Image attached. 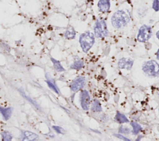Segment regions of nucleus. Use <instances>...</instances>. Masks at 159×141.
<instances>
[{
    "label": "nucleus",
    "mask_w": 159,
    "mask_h": 141,
    "mask_svg": "<svg viewBox=\"0 0 159 141\" xmlns=\"http://www.w3.org/2000/svg\"><path fill=\"white\" fill-rule=\"evenodd\" d=\"M130 21V17L128 12L123 9L117 10L112 15L111 22L116 29H122L125 27Z\"/></svg>",
    "instance_id": "1"
},
{
    "label": "nucleus",
    "mask_w": 159,
    "mask_h": 141,
    "mask_svg": "<svg viewBox=\"0 0 159 141\" xmlns=\"http://www.w3.org/2000/svg\"><path fill=\"white\" fill-rule=\"evenodd\" d=\"M79 42L83 52L87 53L95 42L94 34L90 31H86L80 35Z\"/></svg>",
    "instance_id": "2"
},
{
    "label": "nucleus",
    "mask_w": 159,
    "mask_h": 141,
    "mask_svg": "<svg viewBox=\"0 0 159 141\" xmlns=\"http://www.w3.org/2000/svg\"><path fill=\"white\" fill-rule=\"evenodd\" d=\"M144 74L149 77H157L159 76V63L155 60L145 61L142 66Z\"/></svg>",
    "instance_id": "3"
},
{
    "label": "nucleus",
    "mask_w": 159,
    "mask_h": 141,
    "mask_svg": "<svg viewBox=\"0 0 159 141\" xmlns=\"http://www.w3.org/2000/svg\"><path fill=\"white\" fill-rule=\"evenodd\" d=\"M94 34L95 37L104 39L109 35V31L106 21L103 19H98L94 25Z\"/></svg>",
    "instance_id": "4"
},
{
    "label": "nucleus",
    "mask_w": 159,
    "mask_h": 141,
    "mask_svg": "<svg viewBox=\"0 0 159 141\" xmlns=\"http://www.w3.org/2000/svg\"><path fill=\"white\" fill-rule=\"evenodd\" d=\"M152 35V29L151 26L143 24L141 25L138 30L137 35V39L139 42H147Z\"/></svg>",
    "instance_id": "5"
},
{
    "label": "nucleus",
    "mask_w": 159,
    "mask_h": 141,
    "mask_svg": "<svg viewBox=\"0 0 159 141\" xmlns=\"http://www.w3.org/2000/svg\"><path fill=\"white\" fill-rule=\"evenodd\" d=\"M80 101L81 108L84 111L89 110L91 103V98L87 90H81L80 94Z\"/></svg>",
    "instance_id": "6"
},
{
    "label": "nucleus",
    "mask_w": 159,
    "mask_h": 141,
    "mask_svg": "<svg viewBox=\"0 0 159 141\" xmlns=\"http://www.w3.org/2000/svg\"><path fill=\"white\" fill-rule=\"evenodd\" d=\"M86 84V80L83 76H78L74 79L70 84L71 90L73 92L78 91L82 89Z\"/></svg>",
    "instance_id": "7"
},
{
    "label": "nucleus",
    "mask_w": 159,
    "mask_h": 141,
    "mask_svg": "<svg viewBox=\"0 0 159 141\" xmlns=\"http://www.w3.org/2000/svg\"><path fill=\"white\" fill-rule=\"evenodd\" d=\"M134 65V60L130 58H121L118 60L117 66L120 69L130 70Z\"/></svg>",
    "instance_id": "8"
},
{
    "label": "nucleus",
    "mask_w": 159,
    "mask_h": 141,
    "mask_svg": "<svg viewBox=\"0 0 159 141\" xmlns=\"http://www.w3.org/2000/svg\"><path fill=\"white\" fill-rule=\"evenodd\" d=\"M97 6L100 12L106 13L110 10L111 0H99Z\"/></svg>",
    "instance_id": "9"
},
{
    "label": "nucleus",
    "mask_w": 159,
    "mask_h": 141,
    "mask_svg": "<svg viewBox=\"0 0 159 141\" xmlns=\"http://www.w3.org/2000/svg\"><path fill=\"white\" fill-rule=\"evenodd\" d=\"M0 113L2 115L3 119L5 121H7L11 117V115L12 114V108L11 107H0Z\"/></svg>",
    "instance_id": "10"
},
{
    "label": "nucleus",
    "mask_w": 159,
    "mask_h": 141,
    "mask_svg": "<svg viewBox=\"0 0 159 141\" xmlns=\"http://www.w3.org/2000/svg\"><path fill=\"white\" fill-rule=\"evenodd\" d=\"M114 120L118 124H124L129 122V120L127 117L122 113L117 111V113L114 117Z\"/></svg>",
    "instance_id": "11"
},
{
    "label": "nucleus",
    "mask_w": 159,
    "mask_h": 141,
    "mask_svg": "<svg viewBox=\"0 0 159 141\" xmlns=\"http://www.w3.org/2000/svg\"><path fill=\"white\" fill-rule=\"evenodd\" d=\"M22 134L25 139L28 140H36L39 139V135L32 132L29 130H24L22 132Z\"/></svg>",
    "instance_id": "12"
},
{
    "label": "nucleus",
    "mask_w": 159,
    "mask_h": 141,
    "mask_svg": "<svg viewBox=\"0 0 159 141\" xmlns=\"http://www.w3.org/2000/svg\"><path fill=\"white\" fill-rule=\"evenodd\" d=\"M76 31L75 30V29L73 28V27L72 26H69L65 32V37L66 39H68V40H71V39H74L76 37Z\"/></svg>",
    "instance_id": "13"
},
{
    "label": "nucleus",
    "mask_w": 159,
    "mask_h": 141,
    "mask_svg": "<svg viewBox=\"0 0 159 141\" xmlns=\"http://www.w3.org/2000/svg\"><path fill=\"white\" fill-rule=\"evenodd\" d=\"M91 110L94 112H100L102 111V106L99 100L94 99L93 101L91 103Z\"/></svg>",
    "instance_id": "14"
},
{
    "label": "nucleus",
    "mask_w": 159,
    "mask_h": 141,
    "mask_svg": "<svg viewBox=\"0 0 159 141\" xmlns=\"http://www.w3.org/2000/svg\"><path fill=\"white\" fill-rule=\"evenodd\" d=\"M50 60L53 63V68H55V70L57 71H59V72H62V71H65V69L64 68V67L61 65V64L60 63V62L52 58V57H50Z\"/></svg>",
    "instance_id": "15"
},
{
    "label": "nucleus",
    "mask_w": 159,
    "mask_h": 141,
    "mask_svg": "<svg viewBox=\"0 0 159 141\" xmlns=\"http://www.w3.org/2000/svg\"><path fill=\"white\" fill-rule=\"evenodd\" d=\"M47 80H46V83L47 84V85L48 86V87L52 89L53 90L55 93L57 94H59L60 93V91H59V89L55 82V81L53 80V79H49V78H47Z\"/></svg>",
    "instance_id": "16"
},
{
    "label": "nucleus",
    "mask_w": 159,
    "mask_h": 141,
    "mask_svg": "<svg viewBox=\"0 0 159 141\" xmlns=\"http://www.w3.org/2000/svg\"><path fill=\"white\" fill-rule=\"evenodd\" d=\"M130 124L132 127V132L134 135H137L142 130V126L135 122H131Z\"/></svg>",
    "instance_id": "17"
},
{
    "label": "nucleus",
    "mask_w": 159,
    "mask_h": 141,
    "mask_svg": "<svg viewBox=\"0 0 159 141\" xmlns=\"http://www.w3.org/2000/svg\"><path fill=\"white\" fill-rule=\"evenodd\" d=\"M84 66V62L82 60H77L73 62V63L70 66L71 69L74 70H80Z\"/></svg>",
    "instance_id": "18"
},
{
    "label": "nucleus",
    "mask_w": 159,
    "mask_h": 141,
    "mask_svg": "<svg viewBox=\"0 0 159 141\" xmlns=\"http://www.w3.org/2000/svg\"><path fill=\"white\" fill-rule=\"evenodd\" d=\"M2 140L3 141H11L12 139V135L11 132L7 130H4L1 133Z\"/></svg>",
    "instance_id": "19"
},
{
    "label": "nucleus",
    "mask_w": 159,
    "mask_h": 141,
    "mask_svg": "<svg viewBox=\"0 0 159 141\" xmlns=\"http://www.w3.org/2000/svg\"><path fill=\"white\" fill-rule=\"evenodd\" d=\"M131 132V130L130 129L129 127L124 125H121L119 127L118 132L122 134H129Z\"/></svg>",
    "instance_id": "20"
},
{
    "label": "nucleus",
    "mask_w": 159,
    "mask_h": 141,
    "mask_svg": "<svg viewBox=\"0 0 159 141\" xmlns=\"http://www.w3.org/2000/svg\"><path fill=\"white\" fill-rule=\"evenodd\" d=\"M146 12H147V8L143 6L139 7L137 9V14L140 17H143V16H145L146 14Z\"/></svg>",
    "instance_id": "21"
},
{
    "label": "nucleus",
    "mask_w": 159,
    "mask_h": 141,
    "mask_svg": "<svg viewBox=\"0 0 159 141\" xmlns=\"http://www.w3.org/2000/svg\"><path fill=\"white\" fill-rule=\"evenodd\" d=\"M152 7L155 12L159 11V0H153L152 4Z\"/></svg>",
    "instance_id": "22"
},
{
    "label": "nucleus",
    "mask_w": 159,
    "mask_h": 141,
    "mask_svg": "<svg viewBox=\"0 0 159 141\" xmlns=\"http://www.w3.org/2000/svg\"><path fill=\"white\" fill-rule=\"evenodd\" d=\"M52 128L53 129V130H55L56 132H57L58 134H65V130L60 127V126H58V125H53L52 126Z\"/></svg>",
    "instance_id": "23"
},
{
    "label": "nucleus",
    "mask_w": 159,
    "mask_h": 141,
    "mask_svg": "<svg viewBox=\"0 0 159 141\" xmlns=\"http://www.w3.org/2000/svg\"><path fill=\"white\" fill-rule=\"evenodd\" d=\"M114 135L115 137H116L117 138L120 139H122V140H125V141H130V139H129L125 137L122 134H120V133H119V132H118L117 134H114Z\"/></svg>",
    "instance_id": "24"
},
{
    "label": "nucleus",
    "mask_w": 159,
    "mask_h": 141,
    "mask_svg": "<svg viewBox=\"0 0 159 141\" xmlns=\"http://www.w3.org/2000/svg\"><path fill=\"white\" fill-rule=\"evenodd\" d=\"M156 57L158 60H159V48L157 50V51L156 52Z\"/></svg>",
    "instance_id": "25"
},
{
    "label": "nucleus",
    "mask_w": 159,
    "mask_h": 141,
    "mask_svg": "<svg viewBox=\"0 0 159 141\" xmlns=\"http://www.w3.org/2000/svg\"><path fill=\"white\" fill-rule=\"evenodd\" d=\"M155 35H156V37L158 39V40H159V30L156 32Z\"/></svg>",
    "instance_id": "26"
},
{
    "label": "nucleus",
    "mask_w": 159,
    "mask_h": 141,
    "mask_svg": "<svg viewBox=\"0 0 159 141\" xmlns=\"http://www.w3.org/2000/svg\"><path fill=\"white\" fill-rule=\"evenodd\" d=\"M158 96H159V89H158Z\"/></svg>",
    "instance_id": "27"
},
{
    "label": "nucleus",
    "mask_w": 159,
    "mask_h": 141,
    "mask_svg": "<svg viewBox=\"0 0 159 141\" xmlns=\"http://www.w3.org/2000/svg\"><path fill=\"white\" fill-rule=\"evenodd\" d=\"M158 112H159V108H158Z\"/></svg>",
    "instance_id": "28"
}]
</instances>
